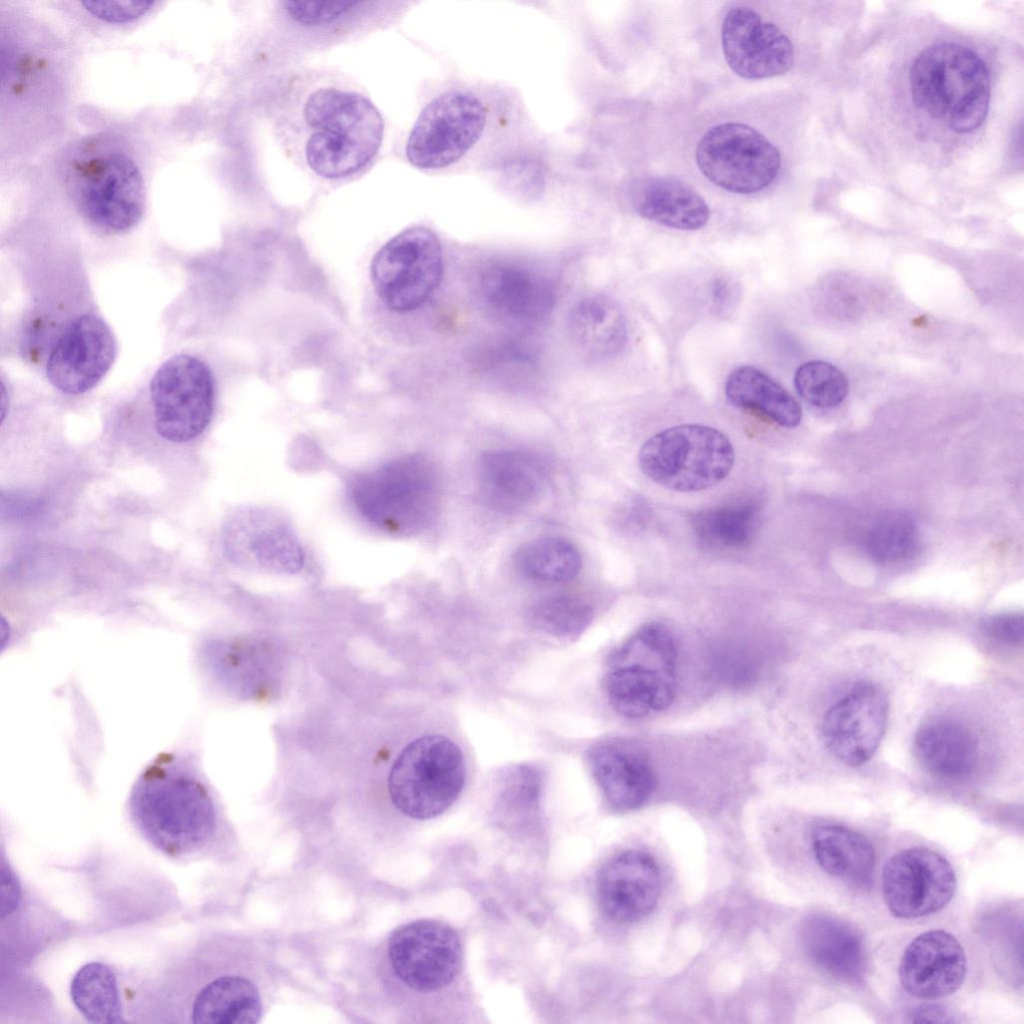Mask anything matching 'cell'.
I'll return each mask as SVG.
<instances>
[{"label":"cell","instance_id":"obj_1","mask_svg":"<svg viewBox=\"0 0 1024 1024\" xmlns=\"http://www.w3.org/2000/svg\"><path fill=\"white\" fill-rule=\"evenodd\" d=\"M129 807L143 837L168 856L196 853L216 829L208 790L172 756H161L146 768L132 789Z\"/></svg>","mask_w":1024,"mask_h":1024},{"label":"cell","instance_id":"obj_2","mask_svg":"<svg viewBox=\"0 0 1024 1024\" xmlns=\"http://www.w3.org/2000/svg\"><path fill=\"white\" fill-rule=\"evenodd\" d=\"M304 112L310 128L305 157L319 176L352 175L377 154L384 124L378 109L362 94L320 88L310 95Z\"/></svg>","mask_w":1024,"mask_h":1024},{"label":"cell","instance_id":"obj_3","mask_svg":"<svg viewBox=\"0 0 1024 1024\" xmlns=\"http://www.w3.org/2000/svg\"><path fill=\"white\" fill-rule=\"evenodd\" d=\"M910 90L918 109L945 120L951 130L969 133L982 125L990 101L988 69L970 48L935 43L914 60Z\"/></svg>","mask_w":1024,"mask_h":1024},{"label":"cell","instance_id":"obj_4","mask_svg":"<svg viewBox=\"0 0 1024 1024\" xmlns=\"http://www.w3.org/2000/svg\"><path fill=\"white\" fill-rule=\"evenodd\" d=\"M348 491L362 518L394 535H411L427 528L440 503L434 467L425 457L415 454L356 475Z\"/></svg>","mask_w":1024,"mask_h":1024},{"label":"cell","instance_id":"obj_5","mask_svg":"<svg viewBox=\"0 0 1024 1024\" xmlns=\"http://www.w3.org/2000/svg\"><path fill=\"white\" fill-rule=\"evenodd\" d=\"M677 657L666 626L651 622L638 628L609 659L604 688L612 708L629 718L667 709L676 696Z\"/></svg>","mask_w":1024,"mask_h":1024},{"label":"cell","instance_id":"obj_6","mask_svg":"<svg viewBox=\"0 0 1024 1024\" xmlns=\"http://www.w3.org/2000/svg\"><path fill=\"white\" fill-rule=\"evenodd\" d=\"M67 188L81 217L98 232L118 235L133 229L145 209V188L135 161L118 150L89 152L73 159Z\"/></svg>","mask_w":1024,"mask_h":1024},{"label":"cell","instance_id":"obj_7","mask_svg":"<svg viewBox=\"0 0 1024 1024\" xmlns=\"http://www.w3.org/2000/svg\"><path fill=\"white\" fill-rule=\"evenodd\" d=\"M735 461L729 438L713 427L681 424L647 439L638 453L645 476L678 492L710 488L730 473Z\"/></svg>","mask_w":1024,"mask_h":1024},{"label":"cell","instance_id":"obj_8","mask_svg":"<svg viewBox=\"0 0 1024 1024\" xmlns=\"http://www.w3.org/2000/svg\"><path fill=\"white\" fill-rule=\"evenodd\" d=\"M466 765L460 747L442 735L410 742L399 754L388 777L394 806L418 820L446 811L461 794Z\"/></svg>","mask_w":1024,"mask_h":1024},{"label":"cell","instance_id":"obj_9","mask_svg":"<svg viewBox=\"0 0 1024 1024\" xmlns=\"http://www.w3.org/2000/svg\"><path fill=\"white\" fill-rule=\"evenodd\" d=\"M148 390L155 429L165 440L189 442L208 427L215 383L202 359L188 353L172 356L155 371Z\"/></svg>","mask_w":1024,"mask_h":1024},{"label":"cell","instance_id":"obj_10","mask_svg":"<svg viewBox=\"0 0 1024 1024\" xmlns=\"http://www.w3.org/2000/svg\"><path fill=\"white\" fill-rule=\"evenodd\" d=\"M443 275V253L437 235L422 226L390 239L374 256L371 280L391 310L409 312L422 306Z\"/></svg>","mask_w":1024,"mask_h":1024},{"label":"cell","instance_id":"obj_11","mask_svg":"<svg viewBox=\"0 0 1024 1024\" xmlns=\"http://www.w3.org/2000/svg\"><path fill=\"white\" fill-rule=\"evenodd\" d=\"M701 172L715 185L738 194H751L777 177L781 156L760 132L742 123H722L709 129L696 149Z\"/></svg>","mask_w":1024,"mask_h":1024},{"label":"cell","instance_id":"obj_12","mask_svg":"<svg viewBox=\"0 0 1024 1024\" xmlns=\"http://www.w3.org/2000/svg\"><path fill=\"white\" fill-rule=\"evenodd\" d=\"M485 124L486 110L476 96L445 92L421 111L407 140L406 157L420 169L452 165L477 142Z\"/></svg>","mask_w":1024,"mask_h":1024},{"label":"cell","instance_id":"obj_13","mask_svg":"<svg viewBox=\"0 0 1024 1024\" xmlns=\"http://www.w3.org/2000/svg\"><path fill=\"white\" fill-rule=\"evenodd\" d=\"M394 975L418 992L449 985L458 975L463 949L457 932L437 920L420 919L395 929L387 942Z\"/></svg>","mask_w":1024,"mask_h":1024},{"label":"cell","instance_id":"obj_14","mask_svg":"<svg viewBox=\"0 0 1024 1024\" xmlns=\"http://www.w3.org/2000/svg\"><path fill=\"white\" fill-rule=\"evenodd\" d=\"M116 354V339L108 324L95 313H82L56 335L46 357L45 376L64 394H84L104 378Z\"/></svg>","mask_w":1024,"mask_h":1024},{"label":"cell","instance_id":"obj_15","mask_svg":"<svg viewBox=\"0 0 1024 1024\" xmlns=\"http://www.w3.org/2000/svg\"><path fill=\"white\" fill-rule=\"evenodd\" d=\"M949 861L926 847L904 849L891 856L882 872V891L897 918L914 919L943 909L956 891Z\"/></svg>","mask_w":1024,"mask_h":1024},{"label":"cell","instance_id":"obj_16","mask_svg":"<svg viewBox=\"0 0 1024 1024\" xmlns=\"http://www.w3.org/2000/svg\"><path fill=\"white\" fill-rule=\"evenodd\" d=\"M885 691L871 681H860L824 715L822 739L842 763L861 766L877 751L888 720Z\"/></svg>","mask_w":1024,"mask_h":1024},{"label":"cell","instance_id":"obj_17","mask_svg":"<svg viewBox=\"0 0 1024 1024\" xmlns=\"http://www.w3.org/2000/svg\"><path fill=\"white\" fill-rule=\"evenodd\" d=\"M721 38L728 65L743 78L757 80L779 76L793 65L790 39L749 7H736L726 14Z\"/></svg>","mask_w":1024,"mask_h":1024},{"label":"cell","instance_id":"obj_18","mask_svg":"<svg viewBox=\"0 0 1024 1024\" xmlns=\"http://www.w3.org/2000/svg\"><path fill=\"white\" fill-rule=\"evenodd\" d=\"M967 970L965 951L954 935L926 931L903 952L898 975L902 987L925 1000L948 997L963 984Z\"/></svg>","mask_w":1024,"mask_h":1024},{"label":"cell","instance_id":"obj_19","mask_svg":"<svg viewBox=\"0 0 1024 1024\" xmlns=\"http://www.w3.org/2000/svg\"><path fill=\"white\" fill-rule=\"evenodd\" d=\"M660 873L649 854L629 850L611 858L600 870L597 893L605 914L614 922H636L653 911L660 897Z\"/></svg>","mask_w":1024,"mask_h":1024},{"label":"cell","instance_id":"obj_20","mask_svg":"<svg viewBox=\"0 0 1024 1024\" xmlns=\"http://www.w3.org/2000/svg\"><path fill=\"white\" fill-rule=\"evenodd\" d=\"M480 293L497 314L518 323L548 316L556 301L554 282L544 272L516 261H496L479 278Z\"/></svg>","mask_w":1024,"mask_h":1024},{"label":"cell","instance_id":"obj_21","mask_svg":"<svg viewBox=\"0 0 1024 1024\" xmlns=\"http://www.w3.org/2000/svg\"><path fill=\"white\" fill-rule=\"evenodd\" d=\"M594 779L615 808L633 810L642 806L656 786L655 772L639 749L628 742L609 739L588 750Z\"/></svg>","mask_w":1024,"mask_h":1024},{"label":"cell","instance_id":"obj_22","mask_svg":"<svg viewBox=\"0 0 1024 1024\" xmlns=\"http://www.w3.org/2000/svg\"><path fill=\"white\" fill-rule=\"evenodd\" d=\"M481 493L485 501L501 511H518L541 495L546 471L533 455L517 450L484 453L478 465Z\"/></svg>","mask_w":1024,"mask_h":1024},{"label":"cell","instance_id":"obj_23","mask_svg":"<svg viewBox=\"0 0 1024 1024\" xmlns=\"http://www.w3.org/2000/svg\"><path fill=\"white\" fill-rule=\"evenodd\" d=\"M801 942L809 960L828 976L844 983L861 980L863 940L848 922L827 914L811 915L803 922Z\"/></svg>","mask_w":1024,"mask_h":1024},{"label":"cell","instance_id":"obj_24","mask_svg":"<svg viewBox=\"0 0 1024 1024\" xmlns=\"http://www.w3.org/2000/svg\"><path fill=\"white\" fill-rule=\"evenodd\" d=\"M629 198L641 217L678 230L704 227L710 217L709 206L691 186L672 177L635 179Z\"/></svg>","mask_w":1024,"mask_h":1024},{"label":"cell","instance_id":"obj_25","mask_svg":"<svg viewBox=\"0 0 1024 1024\" xmlns=\"http://www.w3.org/2000/svg\"><path fill=\"white\" fill-rule=\"evenodd\" d=\"M232 536L236 552L266 570L295 573L304 565V551L291 528L263 511H248L237 519Z\"/></svg>","mask_w":1024,"mask_h":1024},{"label":"cell","instance_id":"obj_26","mask_svg":"<svg viewBox=\"0 0 1024 1024\" xmlns=\"http://www.w3.org/2000/svg\"><path fill=\"white\" fill-rule=\"evenodd\" d=\"M567 327L573 346L592 361L617 356L627 343L625 315L617 302L605 294L579 300L570 310Z\"/></svg>","mask_w":1024,"mask_h":1024},{"label":"cell","instance_id":"obj_27","mask_svg":"<svg viewBox=\"0 0 1024 1024\" xmlns=\"http://www.w3.org/2000/svg\"><path fill=\"white\" fill-rule=\"evenodd\" d=\"M914 749L926 770L946 779L968 776L978 760L973 734L962 724L946 719L923 725L916 733Z\"/></svg>","mask_w":1024,"mask_h":1024},{"label":"cell","instance_id":"obj_28","mask_svg":"<svg viewBox=\"0 0 1024 1024\" xmlns=\"http://www.w3.org/2000/svg\"><path fill=\"white\" fill-rule=\"evenodd\" d=\"M724 393L735 407L756 413L785 428L799 425L802 409L781 384L751 365L735 367L728 374Z\"/></svg>","mask_w":1024,"mask_h":1024},{"label":"cell","instance_id":"obj_29","mask_svg":"<svg viewBox=\"0 0 1024 1024\" xmlns=\"http://www.w3.org/2000/svg\"><path fill=\"white\" fill-rule=\"evenodd\" d=\"M812 851L831 876L860 887L870 885L875 852L863 834L842 825H820L812 832Z\"/></svg>","mask_w":1024,"mask_h":1024},{"label":"cell","instance_id":"obj_30","mask_svg":"<svg viewBox=\"0 0 1024 1024\" xmlns=\"http://www.w3.org/2000/svg\"><path fill=\"white\" fill-rule=\"evenodd\" d=\"M192 1023H257L263 1013L260 994L253 983L235 975L220 976L197 991L189 1008Z\"/></svg>","mask_w":1024,"mask_h":1024},{"label":"cell","instance_id":"obj_31","mask_svg":"<svg viewBox=\"0 0 1024 1024\" xmlns=\"http://www.w3.org/2000/svg\"><path fill=\"white\" fill-rule=\"evenodd\" d=\"M70 996L74 1006L89 1022H124L116 975L106 964L90 962L83 965L71 981Z\"/></svg>","mask_w":1024,"mask_h":1024},{"label":"cell","instance_id":"obj_32","mask_svg":"<svg viewBox=\"0 0 1024 1024\" xmlns=\"http://www.w3.org/2000/svg\"><path fill=\"white\" fill-rule=\"evenodd\" d=\"M758 509L743 503L702 510L692 518L698 538L718 548H741L746 545L756 526Z\"/></svg>","mask_w":1024,"mask_h":1024},{"label":"cell","instance_id":"obj_33","mask_svg":"<svg viewBox=\"0 0 1024 1024\" xmlns=\"http://www.w3.org/2000/svg\"><path fill=\"white\" fill-rule=\"evenodd\" d=\"M517 564L532 579L557 583L568 581L578 574L581 557L570 542L545 537L524 545L518 552Z\"/></svg>","mask_w":1024,"mask_h":1024},{"label":"cell","instance_id":"obj_34","mask_svg":"<svg viewBox=\"0 0 1024 1024\" xmlns=\"http://www.w3.org/2000/svg\"><path fill=\"white\" fill-rule=\"evenodd\" d=\"M591 619L592 609L589 604L570 594L544 597L531 609L533 624L544 633L559 638H575Z\"/></svg>","mask_w":1024,"mask_h":1024},{"label":"cell","instance_id":"obj_35","mask_svg":"<svg viewBox=\"0 0 1024 1024\" xmlns=\"http://www.w3.org/2000/svg\"><path fill=\"white\" fill-rule=\"evenodd\" d=\"M919 534L915 522L903 512H891L878 520L867 536L870 555L885 563L906 560L918 548Z\"/></svg>","mask_w":1024,"mask_h":1024},{"label":"cell","instance_id":"obj_36","mask_svg":"<svg viewBox=\"0 0 1024 1024\" xmlns=\"http://www.w3.org/2000/svg\"><path fill=\"white\" fill-rule=\"evenodd\" d=\"M794 386L802 399L819 408L838 406L849 391L845 374L833 364L822 360L801 364L794 375Z\"/></svg>","mask_w":1024,"mask_h":1024},{"label":"cell","instance_id":"obj_37","mask_svg":"<svg viewBox=\"0 0 1024 1024\" xmlns=\"http://www.w3.org/2000/svg\"><path fill=\"white\" fill-rule=\"evenodd\" d=\"M362 3L358 1H286L285 11L289 17L303 25L330 23L343 15L353 12Z\"/></svg>","mask_w":1024,"mask_h":1024},{"label":"cell","instance_id":"obj_38","mask_svg":"<svg viewBox=\"0 0 1024 1024\" xmlns=\"http://www.w3.org/2000/svg\"><path fill=\"white\" fill-rule=\"evenodd\" d=\"M152 1H86L83 5L94 17L110 22L125 23L145 15L154 5Z\"/></svg>","mask_w":1024,"mask_h":1024},{"label":"cell","instance_id":"obj_39","mask_svg":"<svg viewBox=\"0 0 1024 1024\" xmlns=\"http://www.w3.org/2000/svg\"><path fill=\"white\" fill-rule=\"evenodd\" d=\"M985 633L998 642L1017 645L1023 642L1024 618L1021 613H1001L983 623Z\"/></svg>","mask_w":1024,"mask_h":1024},{"label":"cell","instance_id":"obj_40","mask_svg":"<svg viewBox=\"0 0 1024 1024\" xmlns=\"http://www.w3.org/2000/svg\"><path fill=\"white\" fill-rule=\"evenodd\" d=\"M739 287L728 276H715L709 284L710 301L719 314L729 313L739 300Z\"/></svg>","mask_w":1024,"mask_h":1024},{"label":"cell","instance_id":"obj_41","mask_svg":"<svg viewBox=\"0 0 1024 1024\" xmlns=\"http://www.w3.org/2000/svg\"><path fill=\"white\" fill-rule=\"evenodd\" d=\"M912 1022L952 1023L956 1020L951 1012L940 1004H923L912 1010Z\"/></svg>","mask_w":1024,"mask_h":1024},{"label":"cell","instance_id":"obj_42","mask_svg":"<svg viewBox=\"0 0 1024 1024\" xmlns=\"http://www.w3.org/2000/svg\"><path fill=\"white\" fill-rule=\"evenodd\" d=\"M20 889L14 874L3 863L2 866V917L10 914L17 907Z\"/></svg>","mask_w":1024,"mask_h":1024}]
</instances>
